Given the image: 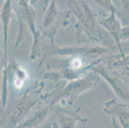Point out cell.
I'll list each match as a JSON object with an SVG mask.
<instances>
[{
	"instance_id": "6da1fadb",
	"label": "cell",
	"mask_w": 129,
	"mask_h": 128,
	"mask_svg": "<svg viewBox=\"0 0 129 128\" xmlns=\"http://www.w3.org/2000/svg\"><path fill=\"white\" fill-rule=\"evenodd\" d=\"M44 87L42 81L36 82L23 95L17 98L11 105L6 106L2 112V128H17L26 118L29 112L43 99L40 94Z\"/></svg>"
},
{
	"instance_id": "7a4b0ae2",
	"label": "cell",
	"mask_w": 129,
	"mask_h": 128,
	"mask_svg": "<svg viewBox=\"0 0 129 128\" xmlns=\"http://www.w3.org/2000/svg\"><path fill=\"white\" fill-rule=\"evenodd\" d=\"M70 13L77 19L75 25L78 38H87L94 45L104 46V34L96 14L85 0H71L68 3Z\"/></svg>"
},
{
	"instance_id": "3957f363",
	"label": "cell",
	"mask_w": 129,
	"mask_h": 128,
	"mask_svg": "<svg viewBox=\"0 0 129 128\" xmlns=\"http://www.w3.org/2000/svg\"><path fill=\"white\" fill-rule=\"evenodd\" d=\"M100 76L93 71L85 74L78 79L70 81L47 95L43 96V100L50 106L55 105L60 102L72 105L82 94L96 86L100 80Z\"/></svg>"
},
{
	"instance_id": "277c9868",
	"label": "cell",
	"mask_w": 129,
	"mask_h": 128,
	"mask_svg": "<svg viewBox=\"0 0 129 128\" xmlns=\"http://www.w3.org/2000/svg\"><path fill=\"white\" fill-rule=\"evenodd\" d=\"M111 49L105 46L85 45L77 46L60 47L50 42V45L43 48V56L39 65L52 56H80L91 61L100 60V58L109 53Z\"/></svg>"
},
{
	"instance_id": "5b68a950",
	"label": "cell",
	"mask_w": 129,
	"mask_h": 128,
	"mask_svg": "<svg viewBox=\"0 0 129 128\" xmlns=\"http://www.w3.org/2000/svg\"><path fill=\"white\" fill-rule=\"evenodd\" d=\"M91 71L98 74L107 82L118 98L129 104V87L114 70L105 67L100 63L94 66Z\"/></svg>"
},
{
	"instance_id": "8992f818",
	"label": "cell",
	"mask_w": 129,
	"mask_h": 128,
	"mask_svg": "<svg viewBox=\"0 0 129 128\" xmlns=\"http://www.w3.org/2000/svg\"><path fill=\"white\" fill-rule=\"evenodd\" d=\"M104 111L111 117L114 126L129 128V104L112 99L105 102Z\"/></svg>"
},
{
	"instance_id": "52a82bcc",
	"label": "cell",
	"mask_w": 129,
	"mask_h": 128,
	"mask_svg": "<svg viewBox=\"0 0 129 128\" xmlns=\"http://www.w3.org/2000/svg\"><path fill=\"white\" fill-rule=\"evenodd\" d=\"M53 106L55 115L53 122L57 128H76L78 121L85 124L87 122V118L81 117L79 115L80 109L76 110H68Z\"/></svg>"
},
{
	"instance_id": "ba28073f",
	"label": "cell",
	"mask_w": 129,
	"mask_h": 128,
	"mask_svg": "<svg viewBox=\"0 0 129 128\" xmlns=\"http://www.w3.org/2000/svg\"><path fill=\"white\" fill-rule=\"evenodd\" d=\"M100 24L101 27L104 28L112 37L116 46L118 48L120 53H123V48L122 47L121 42L119 39L122 26L117 17L115 10H111L107 17H104L102 21H100Z\"/></svg>"
},
{
	"instance_id": "9c48e42d",
	"label": "cell",
	"mask_w": 129,
	"mask_h": 128,
	"mask_svg": "<svg viewBox=\"0 0 129 128\" xmlns=\"http://www.w3.org/2000/svg\"><path fill=\"white\" fill-rule=\"evenodd\" d=\"M50 105L47 104L39 108L31 116L26 117L17 128H36L41 125L48 117Z\"/></svg>"
},
{
	"instance_id": "30bf717a",
	"label": "cell",
	"mask_w": 129,
	"mask_h": 128,
	"mask_svg": "<svg viewBox=\"0 0 129 128\" xmlns=\"http://www.w3.org/2000/svg\"><path fill=\"white\" fill-rule=\"evenodd\" d=\"M84 76V74L75 71L70 67H66L58 70H50L48 72L45 73L43 78L54 82L61 79H66L70 81L78 79Z\"/></svg>"
},
{
	"instance_id": "8fae6325",
	"label": "cell",
	"mask_w": 129,
	"mask_h": 128,
	"mask_svg": "<svg viewBox=\"0 0 129 128\" xmlns=\"http://www.w3.org/2000/svg\"><path fill=\"white\" fill-rule=\"evenodd\" d=\"M94 1L109 12H110L111 10H115L111 0H94Z\"/></svg>"
},
{
	"instance_id": "7c38bea8",
	"label": "cell",
	"mask_w": 129,
	"mask_h": 128,
	"mask_svg": "<svg viewBox=\"0 0 129 128\" xmlns=\"http://www.w3.org/2000/svg\"><path fill=\"white\" fill-rule=\"evenodd\" d=\"M114 72L122 78V79L126 83L128 86L129 87V68H121V71H116Z\"/></svg>"
},
{
	"instance_id": "4fadbf2b",
	"label": "cell",
	"mask_w": 129,
	"mask_h": 128,
	"mask_svg": "<svg viewBox=\"0 0 129 128\" xmlns=\"http://www.w3.org/2000/svg\"><path fill=\"white\" fill-rule=\"evenodd\" d=\"M119 39L121 42L123 41H126L129 40V26L126 25L125 26H122L121 30Z\"/></svg>"
},
{
	"instance_id": "5bb4252c",
	"label": "cell",
	"mask_w": 129,
	"mask_h": 128,
	"mask_svg": "<svg viewBox=\"0 0 129 128\" xmlns=\"http://www.w3.org/2000/svg\"><path fill=\"white\" fill-rule=\"evenodd\" d=\"M122 8L124 12L129 13V0H121Z\"/></svg>"
},
{
	"instance_id": "9a60e30c",
	"label": "cell",
	"mask_w": 129,
	"mask_h": 128,
	"mask_svg": "<svg viewBox=\"0 0 129 128\" xmlns=\"http://www.w3.org/2000/svg\"><path fill=\"white\" fill-rule=\"evenodd\" d=\"M52 128H57V127L56 126L55 124H54V123H53L52 124Z\"/></svg>"
}]
</instances>
